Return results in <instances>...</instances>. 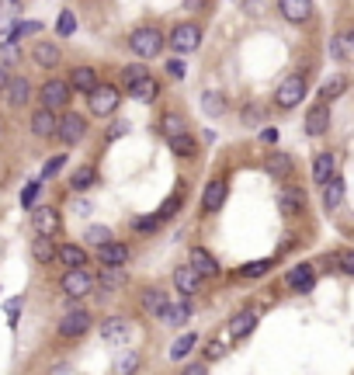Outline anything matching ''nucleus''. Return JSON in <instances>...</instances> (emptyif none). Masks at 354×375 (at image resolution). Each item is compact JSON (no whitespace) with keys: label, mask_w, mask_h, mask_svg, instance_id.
Masks as SVG:
<instances>
[{"label":"nucleus","mask_w":354,"mask_h":375,"mask_svg":"<svg viewBox=\"0 0 354 375\" xmlns=\"http://www.w3.org/2000/svg\"><path fill=\"white\" fill-rule=\"evenodd\" d=\"M129 49H132L139 59H153V56H160V49H164V35H160V28H136L132 38H129Z\"/></svg>","instance_id":"1"},{"label":"nucleus","mask_w":354,"mask_h":375,"mask_svg":"<svg viewBox=\"0 0 354 375\" xmlns=\"http://www.w3.org/2000/svg\"><path fill=\"white\" fill-rule=\"evenodd\" d=\"M302 98H306V77H302V73L285 77V81H281V87H278V94H274L278 108H296Z\"/></svg>","instance_id":"2"},{"label":"nucleus","mask_w":354,"mask_h":375,"mask_svg":"<svg viewBox=\"0 0 354 375\" xmlns=\"http://www.w3.org/2000/svg\"><path fill=\"white\" fill-rule=\"evenodd\" d=\"M198 42H202V28L191 25V21H184V25H177L170 31V49L174 53H194Z\"/></svg>","instance_id":"3"},{"label":"nucleus","mask_w":354,"mask_h":375,"mask_svg":"<svg viewBox=\"0 0 354 375\" xmlns=\"http://www.w3.org/2000/svg\"><path fill=\"white\" fill-rule=\"evenodd\" d=\"M31 226H35L38 237L53 240L56 233H59V212H56L53 205H38V209L31 212Z\"/></svg>","instance_id":"4"},{"label":"nucleus","mask_w":354,"mask_h":375,"mask_svg":"<svg viewBox=\"0 0 354 375\" xmlns=\"http://www.w3.org/2000/svg\"><path fill=\"white\" fill-rule=\"evenodd\" d=\"M87 98H90L87 105H90V111H94V115H111V111L118 108V91H115L111 83H105V87L98 83V87L87 94Z\"/></svg>","instance_id":"5"},{"label":"nucleus","mask_w":354,"mask_h":375,"mask_svg":"<svg viewBox=\"0 0 354 375\" xmlns=\"http://www.w3.org/2000/svg\"><path fill=\"white\" fill-rule=\"evenodd\" d=\"M129 337H132V323L125 317H108L101 323V341L105 344H125Z\"/></svg>","instance_id":"6"},{"label":"nucleus","mask_w":354,"mask_h":375,"mask_svg":"<svg viewBox=\"0 0 354 375\" xmlns=\"http://www.w3.org/2000/svg\"><path fill=\"white\" fill-rule=\"evenodd\" d=\"M188 268L198 274V278H216L219 274V261L205 250V247H191L188 254Z\"/></svg>","instance_id":"7"},{"label":"nucleus","mask_w":354,"mask_h":375,"mask_svg":"<svg viewBox=\"0 0 354 375\" xmlns=\"http://www.w3.org/2000/svg\"><path fill=\"white\" fill-rule=\"evenodd\" d=\"M83 133H87V122H83L80 115H73V111H70V115H63V118H59V125H56V135H59L66 146L80 143Z\"/></svg>","instance_id":"8"},{"label":"nucleus","mask_w":354,"mask_h":375,"mask_svg":"<svg viewBox=\"0 0 354 375\" xmlns=\"http://www.w3.org/2000/svg\"><path fill=\"white\" fill-rule=\"evenodd\" d=\"M90 285H94V282H90V274H87L83 268L66 271V274L59 278V289L70 295V299H80V295H87V292H90Z\"/></svg>","instance_id":"9"},{"label":"nucleus","mask_w":354,"mask_h":375,"mask_svg":"<svg viewBox=\"0 0 354 375\" xmlns=\"http://www.w3.org/2000/svg\"><path fill=\"white\" fill-rule=\"evenodd\" d=\"M87 330H90V313L87 309H70L59 320V337H80Z\"/></svg>","instance_id":"10"},{"label":"nucleus","mask_w":354,"mask_h":375,"mask_svg":"<svg viewBox=\"0 0 354 375\" xmlns=\"http://www.w3.org/2000/svg\"><path fill=\"white\" fill-rule=\"evenodd\" d=\"M38 94H42V108H49V111H53V108H63L70 101V87L63 81H46Z\"/></svg>","instance_id":"11"},{"label":"nucleus","mask_w":354,"mask_h":375,"mask_svg":"<svg viewBox=\"0 0 354 375\" xmlns=\"http://www.w3.org/2000/svg\"><path fill=\"white\" fill-rule=\"evenodd\" d=\"M330 129V105H313L306 111V133L323 135Z\"/></svg>","instance_id":"12"},{"label":"nucleus","mask_w":354,"mask_h":375,"mask_svg":"<svg viewBox=\"0 0 354 375\" xmlns=\"http://www.w3.org/2000/svg\"><path fill=\"white\" fill-rule=\"evenodd\" d=\"M278 11L285 14V21H292V25H302V21H309V14H313V4H309V0H281V4H278Z\"/></svg>","instance_id":"13"},{"label":"nucleus","mask_w":354,"mask_h":375,"mask_svg":"<svg viewBox=\"0 0 354 375\" xmlns=\"http://www.w3.org/2000/svg\"><path fill=\"white\" fill-rule=\"evenodd\" d=\"M302 205H306V191L296 185H288V188H281V198H278V209L285 215H299L302 212Z\"/></svg>","instance_id":"14"},{"label":"nucleus","mask_w":354,"mask_h":375,"mask_svg":"<svg viewBox=\"0 0 354 375\" xmlns=\"http://www.w3.org/2000/svg\"><path fill=\"white\" fill-rule=\"evenodd\" d=\"M66 87H73V91H80V94H90L94 87H98V70L94 66H77L73 73H70V83Z\"/></svg>","instance_id":"15"},{"label":"nucleus","mask_w":354,"mask_h":375,"mask_svg":"<svg viewBox=\"0 0 354 375\" xmlns=\"http://www.w3.org/2000/svg\"><path fill=\"white\" fill-rule=\"evenodd\" d=\"M56 125H59V118H56V111H49V108H38L35 115H31V133L35 135H56Z\"/></svg>","instance_id":"16"},{"label":"nucleus","mask_w":354,"mask_h":375,"mask_svg":"<svg viewBox=\"0 0 354 375\" xmlns=\"http://www.w3.org/2000/svg\"><path fill=\"white\" fill-rule=\"evenodd\" d=\"M129 261V247L125 243H105L101 247V268H122Z\"/></svg>","instance_id":"17"},{"label":"nucleus","mask_w":354,"mask_h":375,"mask_svg":"<svg viewBox=\"0 0 354 375\" xmlns=\"http://www.w3.org/2000/svg\"><path fill=\"white\" fill-rule=\"evenodd\" d=\"M330 178H337V157L333 153H320L313 160V181L316 185H327Z\"/></svg>","instance_id":"18"},{"label":"nucleus","mask_w":354,"mask_h":375,"mask_svg":"<svg viewBox=\"0 0 354 375\" xmlns=\"http://www.w3.org/2000/svg\"><path fill=\"white\" fill-rule=\"evenodd\" d=\"M222 202H226V181H209L202 195V212H216Z\"/></svg>","instance_id":"19"},{"label":"nucleus","mask_w":354,"mask_h":375,"mask_svg":"<svg viewBox=\"0 0 354 375\" xmlns=\"http://www.w3.org/2000/svg\"><path fill=\"white\" fill-rule=\"evenodd\" d=\"M254 327H257V313H254V309H244V313H236V317L229 320V337L240 341V337H246Z\"/></svg>","instance_id":"20"},{"label":"nucleus","mask_w":354,"mask_h":375,"mask_svg":"<svg viewBox=\"0 0 354 375\" xmlns=\"http://www.w3.org/2000/svg\"><path fill=\"white\" fill-rule=\"evenodd\" d=\"M56 257H59V261H63L70 271H77V268H83V264H87V250H83V247H77V243L59 247V250H56Z\"/></svg>","instance_id":"21"},{"label":"nucleus","mask_w":354,"mask_h":375,"mask_svg":"<svg viewBox=\"0 0 354 375\" xmlns=\"http://www.w3.org/2000/svg\"><path fill=\"white\" fill-rule=\"evenodd\" d=\"M188 317H191L188 299H181V302H167V309L160 313V320H164L167 327H181V323H188Z\"/></svg>","instance_id":"22"},{"label":"nucleus","mask_w":354,"mask_h":375,"mask_svg":"<svg viewBox=\"0 0 354 375\" xmlns=\"http://www.w3.org/2000/svg\"><path fill=\"white\" fill-rule=\"evenodd\" d=\"M174 285H177V292H181V295H194L198 289H202V278H198V274L184 264V268L174 271Z\"/></svg>","instance_id":"23"},{"label":"nucleus","mask_w":354,"mask_h":375,"mask_svg":"<svg viewBox=\"0 0 354 375\" xmlns=\"http://www.w3.org/2000/svg\"><path fill=\"white\" fill-rule=\"evenodd\" d=\"M344 191H348L344 178H330L327 185H323V209H337L344 202Z\"/></svg>","instance_id":"24"},{"label":"nucleus","mask_w":354,"mask_h":375,"mask_svg":"<svg viewBox=\"0 0 354 375\" xmlns=\"http://www.w3.org/2000/svg\"><path fill=\"white\" fill-rule=\"evenodd\" d=\"M4 94H7V105H25L28 94H31V87H28L25 77H11L7 87H4Z\"/></svg>","instance_id":"25"},{"label":"nucleus","mask_w":354,"mask_h":375,"mask_svg":"<svg viewBox=\"0 0 354 375\" xmlns=\"http://www.w3.org/2000/svg\"><path fill=\"white\" fill-rule=\"evenodd\" d=\"M167 302H170V295H167L164 289H146V292H142V309H146V313H153V317H160V313H164Z\"/></svg>","instance_id":"26"},{"label":"nucleus","mask_w":354,"mask_h":375,"mask_svg":"<svg viewBox=\"0 0 354 375\" xmlns=\"http://www.w3.org/2000/svg\"><path fill=\"white\" fill-rule=\"evenodd\" d=\"M129 91H132V98H136V101H142V105H153V101H157V94H160V87H157V81H153V77H142V81L132 83Z\"/></svg>","instance_id":"27"},{"label":"nucleus","mask_w":354,"mask_h":375,"mask_svg":"<svg viewBox=\"0 0 354 375\" xmlns=\"http://www.w3.org/2000/svg\"><path fill=\"white\" fill-rule=\"evenodd\" d=\"M288 285H292V289H299V292H309V289H313V268H309V264L292 268V271H288Z\"/></svg>","instance_id":"28"},{"label":"nucleus","mask_w":354,"mask_h":375,"mask_svg":"<svg viewBox=\"0 0 354 375\" xmlns=\"http://www.w3.org/2000/svg\"><path fill=\"white\" fill-rule=\"evenodd\" d=\"M139 369V351H122L118 358H115V369L111 375H132Z\"/></svg>","instance_id":"29"},{"label":"nucleus","mask_w":354,"mask_h":375,"mask_svg":"<svg viewBox=\"0 0 354 375\" xmlns=\"http://www.w3.org/2000/svg\"><path fill=\"white\" fill-rule=\"evenodd\" d=\"M18 63H21V49H18L14 42H0V70L11 73Z\"/></svg>","instance_id":"30"},{"label":"nucleus","mask_w":354,"mask_h":375,"mask_svg":"<svg viewBox=\"0 0 354 375\" xmlns=\"http://www.w3.org/2000/svg\"><path fill=\"white\" fill-rule=\"evenodd\" d=\"M31 257H35L38 264H49V261L56 257V247H53V240H46V237L31 240Z\"/></svg>","instance_id":"31"},{"label":"nucleus","mask_w":354,"mask_h":375,"mask_svg":"<svg viewBox=\"0 0 354 375\" xmlns=\"http://www.w3.org/2000/svg\"><path fill=\"white\" fill-rule=\"evenodd\" d=\"M35 63H38V66H56V63H59V46H53V42L35 46Z\"/></svg>","instance_id":"32"},{"label":"nucleus","mask_w":354,"mask_h":375,"mask_svg":"<svg viewBox=\"0 0 354 375\" xmlns=\"http://www.w3.org/2000/svg\"><path fill=\"white\" fill-rule=\"evenodd\" d=\"M94 181H98L94 167H77V170H73V178H70V188H73V191H87Z\"/></svg>","instance_id":"33"},{"label":"nucleus","mask_w":354,"mask_h":375,"mask_svg":"<svg viewBox=\"0 0 354 375\" xmlns=\"http://www.w3.org/2000/svg\"><path fill=\"white\" fill-rule=\"evenodd\" d=\"M202 111H205V115H222V111H226V98L216 94V91H205V94H202Z\"/></svg>","instance_id":"34"},{"label":"nucleus","mask_w":354,"mask_h":375,"mask_svg":"<svg viewBox=\"0 0 354 375\" xmlns=\"http://www.w3.org/2000/svg\"><path fill=\"white\" fill-rule=\"evenodd\" d=\"M194 344H198V337H194V334L177 337V341H174V348H170V358H174V361H184V358H188V351L194 348Z\"/></svg>","instance_id":"35"},{"label":"nucleus","mask_w":354,"mask_h":375,"mask_svg":"<svg viewBox=\"0 0 354 375\" xmlns=\"http://www.w3.org/2000/svg\"><path fill=\"white\" fill-rule=\"evenodd\" d=\"M188 133V125H184V118L181 115H167L164 118V135L167 139H177V135Z\"/></svg>","instance_id":"36"},{"label":"nucleus","mask_w":354,"mask_h":375,"mask_svg":"<svg viewBox=\"0 0 354 375\" xmlns=\"http://www.w3.org/2000/svg\"><path fill=\"white\" fill-rule=\"evenodd\" d=\"M101 285H105V289H122V285H125V271L122 268H101Z\"/></svg>","instance_id":"37"},{"label":"nucleus","mask_w":354,"mask_h":375,"mask_svg":"<svg viewBox=\"0 0 354 375\" xmlns=\"http://www.w3.org/2000/svg\"><path fill=\"white\" fill-rule=\"evenodd\" d=\"M351 35H337V38H333V42H330V56H333V59H348V56H351Z\"/></svg>","instance_id":"38"},{"label":"nucleus","mask_w":354,"mask_h":375,"mask_svg":"<svg viewBox=\"0 0 354 375\" xmlns=\"http://www.w3.org/2000/svg\"><path fill=\"white\" fill-rule=\"evenodd\" d=\"M83 240L94 243V247H105V243H111V230L108 226H90V230L83 233Z\"/></svg>","instance_id":"39"},{"label":"nucleus","mask_w":354,"mask_h":375,"mask_svg":"<svg viewBox=\"0 0 354 375\" xmlns=\"http://www.w3.org/2000/svg\"><path fill=\"white\" fill-rule=\"evenodd\" d=\"M268 170H271L274 178H285V174L292 170V160H288V153H274L271 160H268Z\"/></svg>","instance_id":"40"},{"label":"nucleus","mask_w":354,"mask_h":375,"mask_svg":"<svg viewBox=\"0 0 354 375\" xmlns=\"http://www.w3.org/2000/svg\"><path fill=\"white\" fill-rule=\"evenodd\" d=\"M170 150H174L177 157H191V153H194V139H191V133L177 135V139H170Z\"/></svg>","instance_id":"41"},{"label":"nucleus","mask_w":354,"mask_h":375,"mask_svg":"<svg viewBox=\"0 0 354 375\" xmlns=\"http://www.w3.org/2000/svg\"><path fill=\"white\" fill-rule=\"evenodd\" d=\"M268 271H271V261L264 257V261H250V264H244L240 274H244V278H261V274H268Z\"/></svg>","instance_id":"42"},{"label":"nucleus","mask_w":354,"mask_h":375,"mask_svg":"<svg viewBox=\"0 0 354 375\" xmlns=\"http://www.w3.org/2000/svg\"><path fill=\"white\" fill-rule=\"evenodd\" d=\"M344 87H348V83L340 81V77H333L330 83H323V91H320V94H323V105L333 101V98H340V94H344Z\"/></svg>","instance_id":"43"},{"label":"nucleus","mask_w":354,"mask_h":375,"mask_svg":"<svg viewBox=\"0 0 354 375\" xmlns=\"http://www.w3.org/2000/svg\"><path fill=\"white\" fill-rule=\"evenodd\" d=\"M142 77H150V70H146V66H125V70H122V81H125V87L139 83Z\"/></svg>","instance_id":"44"},{"label":"nucleus","mask_w":354,"mask_h":375,"mask_svg":"<svg viewBox=\"0 0 354 375\" xmlns=\"http://www.w3.org/2000/svg\"><path fill=\"white\" fill-rule=\"evenodd\" d=\"M157 226H160V219H157V215H142V219H132V230H136V233H153Z\"/></svg>","instance_id":"45"},{"label":"nucleus","mask_w":354,"mask_h":375,"mask_svg":"<svg viewBox=\"0 0 354 375\" xmlns=\"http://www.w3.org/2000/svg\"><path fill=\"white\" fill-rule=\"evenodd\" d=\"M177 209H181V198H177V195H170V198H167L164 205H160V212H153V215H157V219L164 222V219H170V215L177 212Z\"/></svg>","instance_id":"46"},{"label":"nucleus","mask_w":354,"mask_h":375,"mask_svg":"<svg viewBox=\"0 0 354 375\" xmlns=\"http://www.w3.org/2000/svg\"><path fill=\"white\" fill-rule=\"evenodd\" d=\"M56 31H59V35H73V31H77V18H73L70 11H63V14H59V25H56Z\"/></svg>","instance_id":"47"},{"label":"nucleus","mask_w":354,"mask_h":375,"mask_svg":"<svg viewBox=\"0 0 354 375\" xmlns=\"http://www.w3.org/2000/svg\"><path fill=\"white\" fill-rule=\"evenodd\" d=\"M63 163H66V157H63V153H59V157H53V160H46V167H42V178H53Z\"/></svg>","instance_id":"48"},{"label":"nucleus","mask_w":354,"mask_h":375,"mask_svg":"<svg viewBox=\"0 0 354 375\" xmlns=\"http://www.w3.org/2000/svg\"><path fill=\"white\" fill-rule=\"evenodd\" d=\"M340 271H344V274H354V250H344V254H340Z\"/></svg>","instance_id":"49"},{"label":"nucleus","mask_w":354,"mask_h":375,"mask_svg":"<svg viewBox=\"0 0 354 375\" xmlns=\"http://www.w3.org/2000/svg\"><path fill=\"white\" fill-rule=\"evenodd\" d=\"M38 188H42V185H38V181H31V185L25 188V195H21V202H25V205H31V202H35V195H38Z\"/></svg>","instance_id":"50"},{"label":"nucleus","mask_w":354,"mask_h":375,"mask_svg":"<svg viewBox=\"0 0 354 375\" xmlns=\"http://www.w3.org/2000/svg\"><path fill=\"white\" fill-rule=\"evenodd\" d=\"M21 11V4H0V25L7 21V14H18Z\"/></svg>","instance_id":"51"},{"label":"nucleus","mask_w":354,"mask_h":375,"mask_svg":"<svg viewBox=\"0 0 354 375\" xmlns=\"http://www.w3.org/2000/svg\"><path fill=\"white\" fill-rule=\"evenodd\" d=\"M129 133V122H115L111 125V133H108V139H118V135H125Z\"/></svg>","instance_id":"52"},{"label":"nucleus","mask_w":354,"mask_h":375,"mask_svg":"<svg viewBox=\"0 0 354 375\" xmlns=\"http://www.w3.org/2000/svg\"><path fill=\"white\" fill-rule=\"evenodd\" d=\"M167 73H170V77H184V66L174 59V63H167Z\"/></svg>","instance_id":"53"},{"label":"nucleus","mask_w":354,"mask_h":375,"mask_svg":"<svg viewBox=\"0 0 354 375\" xmlns=\"http://www.w3.org/2000/svg\"><path fill=\"white\" fill-rule=\"evenodd\" d=\"M261 139H264V143H274V139H278V129H264V133H261Z\"/></svg>","instance_id":"54"},{"label":"nucleus","mask_w":354,"mask_h":375,"mask_svg":"<svg viewBox=\"0 0 354 375\" xmlns=\"http://www.w3.org/2000/svg\"><path fill=\"white\" fill-rule=\"evenodd\" d=\"M219 354H222V348H219L216 341H212V344H209V358H219Z\"/></svg>","instance_id":"55"},{"label":"nucleus","mask_w":354,"mask_h":375,"mask_svg":"<svg viewBox=\"0 0 354 375\" xmlns=\"http://www.w3.org/2000/svg\"><path fill=\"white\" fill-rule=\"evenodd\" d=\"M7 81H11V73H7V70H0V91L7 87Z\"/></svg>","instance_id":"56"},{"label":"nucleus","mask_w":354,"mask_h":375,"mask_svg":"<svg viewBox=\"0 0 354 375\" xmlns=\"http://www.w3.org/2000/svg\"><path fill=\"white\" fill-rule=\"evenodd\" d=\"M184 375H205V369H202V365H191V369H188Z\"/></svg>","instance_id":"57"}]
</instances>
